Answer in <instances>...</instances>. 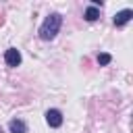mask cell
Masks as SVG:
<instances>
[{
	"label": "cell",
	"mask_w": 133,
	"mask_h": 133,
	"mask_svg": "<svg viewBox=\"0 0 133 133\" xmlns=\"http://www.w3.org/2000/svg\"><path fill=\"white\" fill-rule=\"evenodd\" d=\"M60 25H62V17L58 12L48 15L46 21H44V25L39 27V37L42 39H54L56 33H58V29H60Z\"/></svg>",
	"instance_id": "1"
},
{
	"label": "cell",
	"mask_w": 133,
	"mask_h": 133,
	"mask_svg": "<svg viewBox=\"0 0 133 133\" xmlns=\"http://www.w3.org/2000/svg\"><path fill=\"white\" fill-rule=\"evenodd\" d=\"M46 123H48L52 129L60 127V125H62V114H60V110H56V108L48 110V112H46Z\"/></svg>",
	"instance_id": "2"
},
{
	"label": "cell",
	"mask_w": 133,
	"mask_h": 133,
	"mask_svg": "<svg viewBox=\"0 0 133 133\" xmlns=\"http://www.w3.org/2000/svg\"><path fill=\"white\" fill-rule=\"evenodd\" d=\"M4 60H6L8 66H17V64H21V52L17 48H8L4 52Z\"/></svg>",
	"instance_id": "3"
},
{
	"label": "cell",
	"mask_w": 133,
	"mask_h": 133,
	"mask_svg": "<svg viewBox=\"0 0 133 133\" xmlns=\"http://www.w3.org/2000/svg\"><path fill=\"white\" fill-rule=\"evenodd\" d=\"M131 19H133V10L125 8V10L116 12V17H114V25H116V27H123V25H125V23H129Z\"/></svg>",
	"instance_id": "4"
},
{
	"label": "cell",
	"mask_w": 133,
	"mask_h": 133,
	"mask_svg": "<svg viewBox=\"0 0 133 133\" xmlns=\"http://www.w3.org/2000/svg\"><path fill=\"white\" fill-rule=\"evenodd\" d=\"M8 127H10L12 133H27V125H25L23 121H19V118H12V121L8 123Z\"/></svg>",
	"instance_id": "5"
},
{
	"label": "cell",
	"mask_w": 133,
	"mask_h": 133,
	"mask_svg": "<svg viewBox=\"0 0 133 133\" xmlns=\"http://www.w3.org/2000/svg\"><path fill=\"white\" fill-rule=\"evenodd\" d=\"M100 17V10H98V6H89L87 10H85V19L87 21H96Z\"/></svg>",
	"instance_id": "6"
},
{
	"label": "cell",
	"mask_w": 133,
	"mask_h": 133,
	"mask_svg": "<svg viewBox=\"0 0 133 133\" xmlns=\"http://www.w3.org/2000/svg\"><path fill=\"white\" fill-rule=\"evenodd\" d=\"M110 60H112L110 54H100V56H98V62H100V64H108Z\"/></svg>",
	"instance_id": "7"
},
{
	"label": "cell",
	"mask_w": 133,
	"mask_h": 133,
	"mask_svg": "<svg viewBox=\"0 0 133 133\" xmlns=\"http://www.w3.org/2000/svg\"><path fill=\"white\" fill-rule=\"evenodd\" d=\"M0 133H2V129H0Z\"/></svg>",
	"instance_id": "8"
}]
</instances>
